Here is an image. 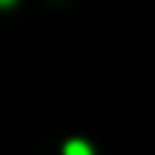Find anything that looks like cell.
<instances>
[{
  "instance_id": "cell-2",
  "label": "cell",
  "mask_w": 155,
  "mask_h": 155,
  "mask_svg": "<svg viewBox=\"0 0 155 155\" xmlns=\"http://www.w3.org/2000/svg\"><path fill=\"white\" fill-rule=\"evenodd\" d=\"M9 6H15V0H0V9H9Z\"/></svg>"
},
{
  "instance_id": "cell-1",
  "label": "cell",
  "mask_w": 155,
  "mask_h": 155,
  "mask_svg": "<svg viewBox=\"0 0 155 155\" xmlns=\"http://www.w3.org/2000/svg\"><path fill=\"white\" fill-rule=\"evenodd\" d=\"M63 155H95L92 147L86 144V141L75 138V141H66V147H63Z\"/></svg>"
}]
</instances>
